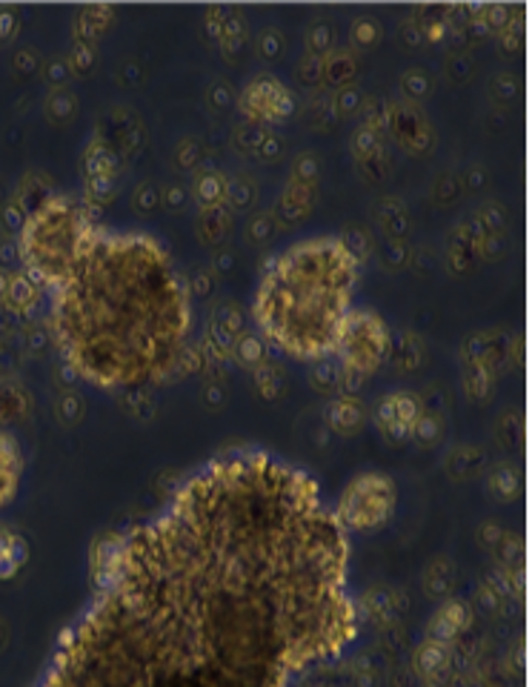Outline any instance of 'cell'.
I'll return each mask as SVG.
<instances>
[{"label":"cell","instance_id":"6da1fadb","mask_svg":"<svg viewBox=\"0 0 532 687\" xmlns=\"http://www.w3.org/2000/svg\"><path fill=\"white\" fill-rule=\"evenodd\" d=\"M344 527L261 453L193 476L103 556L38 687H289L358 634Z\"/></svg>","mask_w":532,"mask_h":687},{"label":"cell","instance_id":"7a4b0ae2","mask_svg":"<svg viewBox=\"0 0 532 687\" xmlns=\"http://www.w3.org/2000/svg\"><path fill=\"white\" fill-rule=\"evenodd\" d=\"M193 309L170 255L138 232L98 230L52 293V332L77 376L103 390L161 379L184 353Z\"/></svg>","mask_w":532,"mask_h":687},{"label":"cell","instance_id":"3957f363","mask_svg":"<svg viewBox=\"0 0 532 687\" xmlns=\"http://www.w3.org/2000/svg\"><path fill=\"white\" fill-rule=\"evenodd\" d=\"M358 258L335 235L298 241L272 263L255 293V324L263 339L295 358L335 353L352 309Z\"/></svg>","mask_w":532,"mask_h":687},{"label":"cell","instance_id":"277c9868","mask_svg":"<svg viewBox=\"0 0 532 687\" xmlns=\"http://www.w3.org/2000/svg\"><path fill=\"white\" fill-rule=\"evenodd\" d=\"M101 226L70 195H49L21 226V258L35 286L54 293L89 253Z\"/></svg>","mask_w":532,"mask_h":687},{"label":"cell","instance_id":"5b68a950","mask_svg":"<svg viewBox=\"0 0 532 687\" xmlns=\"http://www.w3.org/2000/svg\"><path fill=\"white\" fill-rule=\"evenodd\" d=\"M335 356L341 367L355 376H372L389 356V330L372 309H349L341 324Z\"/></svg>","mask_w":532,"mask_h":687},{"label":"cell","instance_id":"8992f818","mask_svg":"<svg viewBox=\"0 0 532 687\" xmlns=\"http://www.w3.org/2000/svg\"><path fill=\"white\" fill-rule=\"evenodd\" d=\"M395 510V484L384 473H363L349 481L332 510L344 530H379Z\"/></svg>","mask_w":532,"mask_h":687},{"label":"cell","instance_id":"52a82bcc","mask_svg":"<svg viewBox=\"0 0 532 687\" xmlns=\"http://www.w3.org/2000/svg\"><path fill=\"white\" fill-rule=\"evenodd\" d=\"M247 101H258L255 107L244 109L249 118H261V121H279V118H286L289 112V95H286L284 86L272 77H258L255 84L247 86L244 93Z\"/></svg>","mask_w":532,"mask_h":687},{"label":"cell","instance_id":"ba28073f","mask_svg":"<svg viewBox=\"0 0 532 687\" xmlns=\"http://www.w3.org/2000/svg\"><path fill=\"white\" fill-rule=\"evenodd\" d=\"M418 418H421V413H418V404L404 393L401 395L398 393L386 395L379 407V425L384 427L389 435L409 433V430L418 425Z\"/></svg>","mask_w":532,"mask_h":687},{"label":"cell","instance_id":"9c48e42d","mask_svg":"<svg viewBox=\"0 0 532 687\" xmlns=\"http://www.w3.org/2000/svg\"><path fill=\"white\" fill-rule=\"evenodd\" d=\"M38 298H40V286H35L29 281L26 272H9V284H7V293H3V307L17 312V316H26L32 309L38 307Z\"/></svg>","mask_w":532,"mask_h":687},{"label":"cell","instance_id":"30bf717a","mask_svg":"<svg viewBox=\"0 0 532 687\" xmlns=\"http://www.w3.org/2000/svg\"><path fill=\"white\" fill-rule=\"evenodd\" d=\"M17 479H21V456L15 441L0 435V507L15 495Z\"/></svg>","mask_w":532,"mask_h":687},{"label":"cell","instance_id":"8fae6325","mask_svg":"<svg viewBox=\"0 0 532 687\" xmlns=\"http://www.w3.org/2000/svg\"><path fill=\"white\" fill-rule=\"evenodd\" d=\"M17 32V17L7 9H0V40H9Z\"/></svg>","mask_w":532,"mask_h":687},{"label":"cell","instance_id":"7c38bea8","mask_svg":"<svg viewBox=\"0 0 532 687\" xmlns=\"http://www.w3.org/2000/svg\"><path fill=\"white\" fill-rule=\"evenodd\" d=\"M7 284H9V272L0 270V302H3V293H7Z\"/></svg>","mask_w":532,"mask_h":687}]
</instances>
